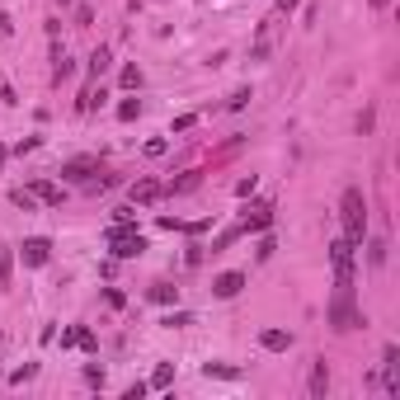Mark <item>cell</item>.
<instances>
[{
  "instance_id": "obj_26",
  "label": "cell",
  "mask_w": 400,
  "mask_h": 400,
  "mask_svg": "<svg viewBox=\"0 0 400 400\" xmlns=\"http://www.w3.org/2000/svg\"><path fill=\"white\" fill-rule=\"evenodd\" d=\"M0 169H5V146H0Z\"/></svg>"
},
{
  "instance_id": "obj_21",
  "label": "cell",
  "mask_w": 400,
  "mask_h": 400,
  "mask_svg": "<svg viewBox=\"0 0 400 400\" xmlns=\"http://www.w3.org/2000/svg\"><path fill=\"white\" fill-rule=\"evenodd\" d=\"M151 302H174V288H169V283H155V288H151Z\"/></svg>"
},
{
  "instance_id": "obj_11",
  "label": "cell",
  "mask_w": 400,
  "mask_h": 400,
  "mask_svg": "<svg viewBox=\"0 0 400 400\" xmlns=\"http://www.w3.org/2000/svg\"><path fill=\"white\" fill-rule=\"evenodd\" d=\"M259 344L264 349H273V354H283V349H292V335H288V330H264Z\"/></svg>"
},
{
  "instance_id": "obj_8",
  "label": "cell",
  "mask_w": 400,
  "mask_h": 400,
  "mask_svg": "<svg viewBox=\"0 0 400 400\" xmlns=\"http://www.w3.org/2000/svg\"><path fill=\"white\" fill-rule=\"evenodd\" d=\"M160 193H165V188L155 184V179H137V184H132V193H127V198H132V207H137V202H155V198H160Z\"/></svg>"
},
{
  "instance_id": "obj_17",
  "label": "cell",
  "mask_w": 400,
  "mask_h": 400,
  "mask_svg": "<svg viewBox=\"0 0 400 400\" xmlns=\"http://www.w3.org/2000/svg\"><path fill=\"white\" fill-rule=\"evenodd\" d=\"M368 264H372V269H382V264H386V240H372V245H368Z\"/></svg>"
},
{
  "instance_id": "obj_14",
  "label": "cell",
  "mask_w": 400,
  "mask_h": 400,
  "mask_svg": "<svg viewBox=\"0 0 400 400\" xmlns=\"http://www.w3.org/2000/svg\"><path fill=\"white\" fill-rule=\"evenodd\" d=\"M90 169H94V160L85 155V160H71V165H62V179H85Z\"/></svg>"
},
{
  "instance_id": "obj_3",
  "label": "cell",
  "mask_w": 400,
  "mask_h": 400,
  "mask_svg": "<svg viewBox=\"0 0 400 400\" xmlns=\"http://www.w3.org/2000/svg\"><path fill=\"white\" fill-rule=\"evenodd\" d=\"M108 245H113L118 259H137L141 250H146V240L132 236V221H113V226H108Z\"/></svg>"
},
{
  "instance_id": "obj_13",
  "label": "cell",
  "mask_w": 400,
  "mask_h": 400,
  "mask_svg": "<svg viewBox=\"0 0 400 400\" xmlns=\"http://www.w3.org/2000/svg\"><path fill=\"white\" fill-rule=\"evenodd\" d=\"M29 193H33L38 202H62V188H57V184H47V179H38V184H33Z\"/></svg>"
},
{
  "instance_id": "obj_2",
  "label": "cell",
  "mask_w": 400,
  "mask_h": 400,
  "mask_svg": "<svg viewBox=\"0 0 400 400\" xmlns=\"http://www.w3.org/2000/svg\"><path fill=\"white\" fill-rule=\"evenodd\" d=\"M330 259H335V292H354V240H335Z\"/></svg>"
},
{
  "instance_id": "obj_6",
  "label": "cell",
  "mask_w": 400,
  "mask_h": 400,
  "mask_svg": "<svg viewBox=\"0 0 400 400\" xmlns=\"http://www.w3.org/2000/svg\"><path fill=\"white\" fill-rule=\"evenodd\" d=\"M273 33H278V19H264V24H259V38H254V47H250V57H254V62H264V57L273 52Z\"/></svg>"
},
{
  "instance_id": "obj_10",
  "label": "cell",
  "mask_w": 400,
  "mask_h": 400,
  "mask_svg": "<svg viewBox=\"0 0 400 400\" xmlns=\"http://www.w3.org/2000/svg\"><path fill=\"white\" fill-rule=\"evenodd\" d=\"M269 221H273V207L259 202V207H250V212H245V231H264Z\"/></svg>"
},
{
  "instance_id": "obj_27",
  "label": "cell",
  "mask_w": 400,
  "mask_h": 400,
  "mask_svg": "<svg viewBox=\"0 0 400 400\" xmlns=\"http://www.w3.org/2000/svg\"><path fill=\"white\" fill-rule=\"evenodd\" d=\"M372 5H377V10H382V5H386V0H372Z\"/></svg>"
},
{
  "instance_id": "obj_19",
  "label": "cell",
  "mask_w": 400,
  "mask_h": 400,
  "mask_svg": "<svg viewBox=\"0 0 400 400\" xmlns=\"http://www.w3.org/2000/svg\"><path fill=\"white\" fill-rule=\"evenodd\" d=\"M188 188H198V174H184V179H174L165 193H188Z\"/></svg>"
},
{
  "instance_id": "obj_9",
  "label": "cell",
  "mask_w": 400,
  "mask_h": 400,
  "mask_svg": "<svg viewBox=\"0 0 400 400\" xmlns=\"http://www.w3.org/2000/svg\"><path fill=\"white\" fill-rule=\"evenodd\" d=\"M311 400H325V391H330V372H325V358L321 363H316V368H311Z\"/></svg>"
},
{
  "instance_id": "obj_23",
  "label": "cell",
  "mask_w": 400,
  "mask_h": 400,
  "mask_svg": "<svg viewBox=\"0 0 400 400\" xmlns=\"http://www.w3.org/2000/svg\"><path fill=\"white\" fill-rule=\"evenodd\" d=\"M123 85H127V90H137V85H141V71H137V66H123Z\"/></svg>"
},
{
  "instance_id": "obj_12",
  "label": "cell",
  "mask_w": 400,
  "mask_h": 400,
  "mask_svg": "<svg viewBox=\"0 0 400 400\" xmlns=\"http://www.w3.org/2000/svg\"><path fill=\"white\" fill-rule=\"evenodd\" d=\"M62 344H66V349H71V344H80V349H90V354H94V349H99V344H94V335H90V330H66V335H62Z\"/></svg>"
},
{
  "instance_id": "obj_28",
  "label": "cell",
  "mask_w": 400,
  "mask_h": 400,
  "mask_svg": "<svg viewBox=\"0 0 400 400\" xmlns=\"http://www.w3.org/2000/svg\"><path fill=\"white\" fill-rule=\"evenodd\" d=\"M57 5H71V0H57Z\"/></svg>"
},
{
  "instance_id": "obj_25",
  "label": "cell",
  "mask_w": 400,
  "mask_h": 400,
  "mask_svg": "<svg viewBox=\"0 0 400 400\" xmlns=\"http://www.w3.org/2000/svg\"><path fill=\"white\" fill-rule=\"evenodd\" d=\"M288 10H297V0H278V15H288Z\"/></svg>"
},
{
  "instance_id": "obj_24",
  "label": "cell",
  "mask_w": 400,
  "mask_h": 400,
  "mask_svg": "<svg viewBox=\"0 0 400 400\" xmlns=\"http://www.w3.org/2000/svg\"><path fill=\"white\" fill-rule=\"evenodd\" d=\"M15 202L24 207V212H33V193H29V188H15Z\"/></svg>"
},
{
  "instance_id": "obj_20",
  "label": "cell",
  "mask_w": 400,
  "mask_h": 400,
  "mask_svg": "<svg viewBox=\"0 0 400 400\" xmlns=\"http://www.w3.org/2000/svg\"><path fill=\"white\" fill-rule=\"evenodd\" d=\"M207 377H240V368H226V363H207Z\"/></svg>"
},
{
  "instance_id": "obj_5",
  "label": "cell",
  "mask_w": 400,
  "mask_h": 400,
  "mask_svg": "<svg viewBox=\"0 0 400 400\" xmlns=\"http://www.w3.org/2000/svg\"><path fill=\"white\" fill-rule=\"evenodd\" d=\"M19 254H24V264H29V269H43L47 254H52V245H47L43 236H33V240H24V245H19Z\"/></svg>"
},
{
  "instance_id": "obj_22",
  "label": "cell",
  "mask_w": 400,
  "mask_h": 400,
  "mask_svg": "<svg viewBox=\"0 0 400 400\" xmlns=\"http://www.w3.org/2000/svg\"><path fill=\"white\" fill-rule=\"evenodd\" d=\"M137 113H141V104H137V99H127V104L118 108V118H123V123H132V118H137Z\"/></svg>"
},
{
  "instance_id": "obj_7",
  "label": "cell",
  "mask_w": 400,
  "mask_h": 400,
  "mask_svg": "<svg viewBox=\"0 0 400 400\" xmlns=\"http://www.w3.org/2000/svg\"><path fill=\"white\" fill-rule=\"evenodd\" d=\"M240 288H245V273H221L212 283V292L221 297V302H231V297H240Z\"/></svg>"
},
{
  "instance_id": "obj_18",
  "label": "cell",
  "mask_w": 400,
  "mask_h": 400,
  "mask_svg": "<svg viewBox=\"0 0 400 400\" xmlns=\"http://www.w3.org/2000/svg\"><path fill=\"white\" fill-rule=\"evenodd\" d=\"M104 71H108V47H99L90 57V76H104Z\"/></svg>"
},
{
  "instance_id": "obj_15",
  "label": "cell",
  "mask_w": 400,
  "mask_h": 400,
  "mask_svg": "<svg viewBox=\"0 0 400 400\" xmlns=\"http://www.w3.org/2000/svg\"><path fill=\"white\" fill-rule=\"evenodd\" d=\"M71 71H76V62H71L66 52H57V66H52V80H66Z\"/></svg>"
},
{
  "instance_id": "obj_1",
  "label": "cell",
  "mask_w": 400,
  "mask_h": 400,
  "mask_svg": "<svg viewBox=\"0 0 400 400\" xmlns=\"http://www.w3.org/2000/svg\"><path fill=\"white\" fill-rule=\"evenodd\" d=\"M339 212H344V240H363V231H368V198H363V188H349L344 193V202H339Z\"/></svg>"
},
{
  "instance_id": "obj_16",
  "label": "cell",
  "mask_w": 400,
  "mask_h": 400,
  "mask_svg": "<svg viewBox=\"0 0 400 400\" xmlns=\"http://www.w3.org/2000/svg\"><path fill=\"white\" fill-rule=\"evenodd\" d=\"M169 382H174V363H160V368H155V377H151V386L160 391V386H169Z\"/></svg>"
},
{
  "instance_id": "obj_4",
  "label": "cell",
  "mask_w": 400,
  "mask_h": 400,
  "mask_svg": "<svg viewBox=\"0 0 400 400\" xmlns=\"http://www.w3.org/2000/svg\"><path fill=\"white\" fill-rule=\"evenodd\" d=\"M330 325L335 330H358L363 316L354 311V292H335V307H330Z\"/></svg>"
}]
</instances>
